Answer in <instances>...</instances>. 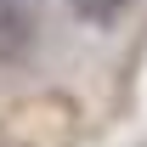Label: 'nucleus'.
I'll use <instances>...</instances> for the list:
<instances>
[{
  "mask_svg": "<svg viewBox=\"0 0 147 147\" xmlns=\"http://www.w3.org/2000/svg\"><path fill=\"white\" fill-rule=\"evenodd\" d=\"M28 45V11L23 0H0V57H17Z\"/></svg>",
  "mask_w": 147,
  "mask_h": 147,
  "instance_id": "f257e3e1",
  "label": "nucleus"
},
{
  "mask_svg": "<svg viewBox=\"0 0 147 147\" xmlns=\"http://www.w3.org/2000/svg\"><path fill=\"white\" fill-rule=\"evenodd\" d=\"M74 11H79L85 23H113V17L130 11V0H74Z\"/></svg>",
  "mask_w": 147,
  "mask_h": 147,
  "instance_id": "f03ea898",
  "label": "nucleus"
},
{
  "mask_svg": "<svg viewBox=\"0 0 147 147\" xmlns=\"http://www.w3.org/2000/svg\"><path fill=\"white\" fill-rule=\"evenodd\" d=\"M136 147H147V136H142V142H136Z\"/></svg>",
  "mask_w": 147,
  "mask_h": 147,
  "instance_id": "7ed1b4c3",
  "label": "nucleus"
}]
</instances>
